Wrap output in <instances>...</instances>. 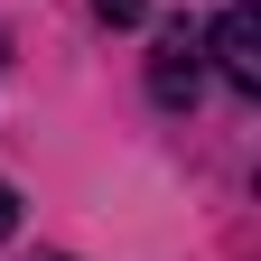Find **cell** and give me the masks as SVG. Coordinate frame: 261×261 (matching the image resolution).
Returning a JSON list of instances; mask_svg holds the SVG:
<instances>
[{
    "mask_svg": "<svg viewBox=\"0 0 261 261\" xmlns=\"http://www.w3.org/2000/svg\"><path fill=\"white\" fill-rule=\"evenodd\" d=\"M215 65H224L233 93H261V10L252 0H233V10L215 19Z\"/></svg>",
    "mask_w": 261,
    "mask_h": 261,
    "instance_id": "6da1fadb",
    "label": "cell"
},
{
    "mask_svg": "<svg viewBox=\"0 0 261 261\" xmlns=\"http://www.w3.org/2000/svg\"><path fill=\"white\" fill-rule=\"evenodd\" d=\"M93 10H103V19L121 28V19H140V10H149V0H93Z\"/></svg>",
    "mask_w": 261,
    "mask_h": 261,
    "instance_id": "3957f363",
    "label": "cell"
},
{
    "mask_svg": "<svg viewBox=\"0 0 261 261\" xmlns=\"http://www.w3.org/2000/svg\"><path fill=\"white\" fill-rule=\"evenodd\" d=\"M196 84H205V47H196L187 28H168V38H159V56H149V93L177 112V103H196Z\"/></svg>",
    "mask_w": 261,
    "mask_h": 261,
    "instance_id": "7a4b0ae2",
    "label": "cell"
},
{
    "mask_svg": "<svg viewBox=\"0 0 261 261\" xmlns=\"http://www.w3.org/2000/svg\"><path fill=\"white\" fill-rule=\"evenodd\" d=\"M10 233H19V196L0 187V243H10Z\"/></svg>",
    "mask_w": 261,
    "mask_h": 261,
    "instance_id": "277c9868",
    "label": "cell"
}]
</instances>
